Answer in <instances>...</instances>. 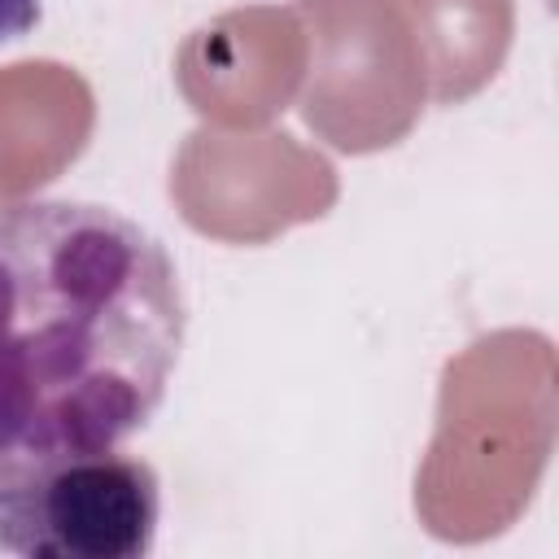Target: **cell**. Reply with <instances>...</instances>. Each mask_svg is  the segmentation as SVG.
Wrapping results in <instances>:
<instances>
[{
  "instance_id": "1",
  "label": "cell",
  "mask_w": 559,
  "mask_h": 559,
  "mask_svg": "<svg viewBox=\"0 0 559 559\" xmlns=\"http://www.w3.org/2000/svg\"><path fill=\"white\" fill-rule=\"evenodd\" d=\"M183 336V284L148 227L100 201L0 210V463L135 437Z\"/></svg>"
},
{
  "instance_id": "2",
  "label": "cell",
  "mask_w": 559,
  "mask_h": 559,
  "mask_svg": "<svg viewBox=\"0 0 559 559\" xmlns=\"http://www.w3.org/2000/svg\"><path fill=\"white\" fill-rule=\"evenodd\" d=\"M162 480L118 445L0 463V550L22 559H140L157 542Z\"/></svg>"
},
{
  "instance_id": "3",
  "label": "cell",
  "mask_w": 559,
  "mask_h": 559,
  "mask_svg": "<svg viewBox=\"0 0 559 559\" xmlns=\"http://www.w3.org/2000/svg\"><path fill=\"white\" fill-rule=\"evenodd\" d=\"M39 22V0H0V44L22 39Z\"/></svg>"
}]
</instances>
